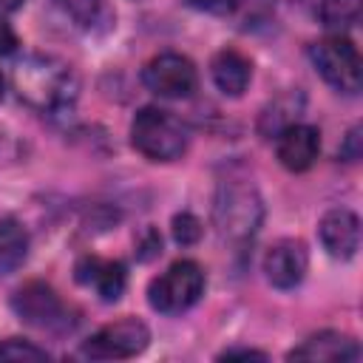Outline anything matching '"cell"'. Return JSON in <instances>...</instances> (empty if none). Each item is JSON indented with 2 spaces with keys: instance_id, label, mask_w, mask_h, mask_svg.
I'll return each mask as SVG.
<instances>
[{
  "instance_id": "cell-1",
  "label": "cell",
  "mask_w": 363,
  "mask_h": 363,
  "mask_svg": "<svg viewBox=\"0 0 363 363\" xmlns=\"http://www.w3.org/2000/svg\"><path fill=\"white\" fill-rule=\"evenodd\" d=\"M11 85L17 96L40 113H62L74 105L79 82L68 62L45 54H28L14 62Z\"/></svg>"
},
{
  "instance_id": "cell-2",
  "label": "cell",
  "mask_w": 363,
  "mask_h": 363,
  "mask_svg": "<svg viewBox=\"0 0 363 363\" xmlns=\"http://www.w3.org/2000/svg\"><path fill=\"white\" fill-rule=\"evenodd\" d=\"M264 221V201L252 182L227 179L218 184L213 199V224L224 241H250Z\"/></svg>"
},
{
  "instance_id": "cell-3",
  "label": "cell",
  "mask_w": 363,
  "mask_h": 363,
  "mask_svg": "<svg viewBox=\"0 0 363 363\" xmlns=\"http://www.w3.org/2000/svg\"><path fill=\"white\" fill-rule=\"evenodd\" d=\"M130 145L150 162H173L187 150V128L162 108H142L130 122Z\"/></svg>"
},
{
  "instance_id": "cell-4",
  "label": "cell",
  "mask_w": 363,
  "mask_h": 363,
  "mask_svg": "<svg viewBox=\"0 0 363 363\" xmlns=\"http://www.w3.org/2000/svg\"><path fill=\"white\" fill-rule=\"evenodd\" d=\"M204 295V269L184 258L170 264L162 275H156L147 286V303L162 315H182L199 303Z\"/></svg>"
},
{
  "instance_id": "cell-5",
  "label": "cell",
  "mask_w": 363,
  "mask_h": 363,
  "mask_svg": "<svg viewBox=\"0 0 363 363\" xmlns=\"http://www.w3.org/2000/svg\"><path fill=\"white\" fill-rule=\"evenodd\" d=\"M312 62L318 74L343 94L360 91V54L349 37L332 34L312 45Z\"/></svg>"
},
{
  "instance_id": "cell-6",
  "label": "cell",
  "mask_w": 363,
  "mask_h": 363,
  "mask_svg": "<svg viewBox=\"0 0 363 363\" xmlns=\"http://www.w3.org/2000/svg\"><path fill=\"white\" fill-rule=\"evenodd\" d=\"M147 343H150V329L139 318H119L96 329L82 343V354L91 360H128L142 354Z\"/></svg>"
},
{
  "instance_id": "cell-7",
  "label": "cell",
  "mask_w": 363,
  "mask_h": 363,
  "mask_svg": "<svg viewBox=\"0 0 363 363\" xmlns=\"http://www.w3.org/2000/svg\"><path fill=\"white\" fill-rule=\"evenodd\" d=\"M142 82L150 94L162 99H187L199 88V74L187 57L176 51H164L145 65Z\"/></svg>"
},
{
  "instance_id": "cell-8",
  "label": "cell",
  "mask_w": 363,
  "mask_h": 363,
  "mask_svg": "<svg viewBox=\"0 0 363 363\" xmlns=\"http://www.w3.org/2000/svg\"><path fill=\"white\" fill-rule=\"evenodd\" d=\"M11 306L20 315V320H26L31 326H40V329H60V326L68 323L65 303L43 281H28L26 286H20L11 298Z\"/></svg>"
},
{
  "instance_id": "cell-9",
  "label": "cell",
  "mask_w": 363,
  "mask_h": 363,
  "mask_svg": "<svg viewBox=\"0 0 363 363\" xmlns=\"http://www.w3.org/2000/svg\"><path fill=\"white\" fill-rule=\"evenodd\" d=\"M306 269H309V252H306V244L298 238H281L264 255V275L278 289L298 286Z\"/></svg>"
},
{
  "instance_id": "cell-10",
  "label": "cell",
  "mask_w": 363,
  "mask_h": 363,
  "mask_svg": "<svg viewBox=\"0 0 363 363\" xmlns=\"http://www.w3.org/2000/svg\"><path fill=\"white\" fill-rule=\"evenodd\" d=\"M275 153H278V162L286 170H292V173L309 170L318 162V153H320L318 128L303 125V122H292L289 128H284L275 136Z\"/></svg>"
},
{
  "instance_id": "cell-11",
  "label": "cell",
  "mask_w": 363,
  "mask_h": 363,
  "mask_svg": "<svg viewBox=\"0 0 363 363\" xmlns=\"http://www.w3.org/2000/svg\"><path fill=\"white\" fill-rule=\"evenodd\" d=\"M318 235H320L323 250L332 258L346 261L360 247V218L346 207L329 210V213H323V218L318 224Z\"/></svg>"
},
{
  "instance_id": "cell-12",
  "label": "cell",
  "mask_w": 363,
  "mask_h": 363,
  "mask_svg": "<svg viewBox=\"0 0 363 363\" xmlns=\"http://www.w3.org/2000/svg\"><path fill=\"white\" fill-rule=\"evenodd\" d=\"M289 360H357L360 357V346L354 337L349 335H340V332H318V335H309L301 346H295L289 354Z\"/></svg>"
},
{
  "instance_id": "cell-13",
  "label": "cell",
  "mask_w": 363,
  "mask_h": 363,
  "mask_svg": "<svg viewBox=\"0 0 363 363\" xmlns=\"http://www.w3.org/2000/svg\"><path fill=\"white\" fill-rule=\"evenodd\" d=\"M125 267L119 261H111V258H99V255H85L79 264H77V281L85 284V286H94L96 295L102 301H116L125 289Z\"/></svg>"
},
{
  "instance_id": "cell-14",
  "label": "cell",
  "mask_w": 363,
  "mask_h": 363,
  "mask_svg": "<svg viewBox=\"0 0 363 363\" xmlns=\"http://www.w3.org/2000/svg\"><path fill=\"white\" fill-rule=\"evenodd\" d=\"M210 74H213V82L216 88L224 94V96H241L252 79V62L235 51V48H224L213 57L210 62Z\"/></svg>"
},
{
  "instance_id": "cell-15",
  "label": "cell",
  "mask_w": 363,
  "mask_h": 363,
  "mask_svg": "<svg viewBox=\"0 0 363 363\" xmlns=\"http://www.w3.org/2000/svg\"><path fill=\"white\" fill-rule=\"evenodd\" d=\"M28 258V233L17 218H0V278L17 272Z\"/></svg>"
},
{
  "instance_id": "cell-16",
  "label": "cell",
  "mask_w": 363,
  "mask_h": 363,
  "mask_svg": "<svg viewBox=\"0 0 363 363\" xmlns=\"http://www.w3.org/2000/svg\"><path fill=\"white\" fill-rule=\"evenodd\" d=\"M57 6L82 31H105L113 23V9L108 0H57Z\"/></svg>"
},
{
  "instance_id": "cell-17",
  "label": "cell",
  "mask_w": 363,
  "mask_h": 363,
  "mask_svg": "<svg viewBox=\"0 0 363 363\" xmlns=\"http://www.w3.org/2000/svg\"><path fill=\"white\" fill-rule=\"evenodd\" d=\"M301 108H303V96L301 94H281L278 99H272L261 119H258V130L267 136V139H275L284 128H289L292 122H298L301 116Z\"/></svg>"
},
{
  "instance_id": "cell-18",
  "label": "cell",
  "mask_w": 363,
  "mask_h": 363,
  "mask_svg": "<svg viewBox=\"0 0 363 363\" xmlns=\"http://www.w3.org/2000/svg\"><path fill=\"white\" fill-rule=\"evenodd\" d=\"M318 17L332 31L349 28L360 20V0H320Z\"/></svg>"
},
{
  "instance_id": "cell-19",
  "label": "cell",
  "mask_w": 363,
  "mask_h": 363,
  "mask_svg": "<svg viewBox=\"0 0 363 363\" xmlns=\"http://www.w3.org/2000/svg\"><path fill=\"white\" fill-rule=\"evenodd\" d=\"M0 360H48V352L23 337L0 340Z\"/></svg>"
},
{
  "instance_id": "cell-20",
  "label": "cell",
  "mask_w": 363,
  "mask_h": 363,
  "mask_svg": "<svg viewBox=\"0 0 363 363\" xmlns=\"http://www.w3.org/2000/svg\"><path fill=\"white\" fill-rule=\"evenodd\" d=\"M173 238L182 244V247H190L201 238V221L193 216V213H179L173 218Z\"/></svg>"
},
{
  "instance_id": "cell-21",
  "label": "cell",
  "mask_w": 363,
  "mask_h": 363,
  "mask_svg": "<svg viewBox=\"0 0 363 363\" xmlns=\"http://www.w3.org/2000/svg\"><path fill=\"white\" fill-rule=\"evenodd\" d=\"M193 9H199V11H210V14H227V11H233L241 0H187Z\"/></svg>"
},
{
  "instance_id": "cell-22",
  "label": "cell",
  "mask_w": 363,
  "mask_h": 363,
  "mask_svg": "<svg viewBox=\"0 0 363 363\" xmlns=\"http://www.w3.org/2000/svg\"><path fill=\"white\" fill-rule=\"evenodd\" d=\"M17 48V34L14 28L0 17V54H11Z\"/></svg>"
},
{
  "instance_id": "cell-23",
  "label": "cell",
  "mask_w": 363,
  "mask_h": 363,
  "mask_svg": "<svg viewBox=\"0 0 363 363\" xmlns=\"http://www.w3.org/2000/svg\"><path fill=\"white\" fill-rule=\"evenodd\" d=\"M233 357H267V354L255 352V349H227V352H221V360H233Z\"/></svg>"
},
{
  "instance_id": "cell-24",
  "label": "cell",
  "mask_w": 363,
  "mask_h": 363,
  "mask_svg": "<svg viewBox=\"0 0 363 363\" xmlns=\"http://www.w3.org/2000/svg\"><path fill=\"white\" fill-rule=\"evenodd\" d=\"M23 6V0H0V11H17Z\"/></svg>"
},
{
  "instance_id": "cell-25",
  "label": "cell",
  "mask_w": 363,
  "mask_h": 363,
  "mask_svg": "<svg viewBox=\"0 0 363 363\" xmlns=\"http://www.w3.org/2000/svg\"><path fill=\"white\" fill-rule=\"evenodd\" d=\"M0 96H3V77H0Z\"/></svg>"
}]
</instances>
